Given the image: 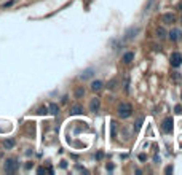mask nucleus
Segmentation results:
<instances>
[{"mask_svg":"<svg viewBox=\"0 0 182 175\" xmlns=\"http://www.w3.org/2000/svg\"><path fill=\"white\" fill-rule=\"evenodd\" d=\"M117 112H118V116L120 118H129L133 115V107L131 104H126V102H121L117 108Z\"/></svg>","mask_w":182,"mask_h":175,"instance_id":"nucleus-1","label":"nucleus"},{"mask_svg":"<svg viewBox=\"0 0 182 175\" xmlns=\"http://www.w3.org/2000/svg\"><path fill=\"white\" fill-rule=\"evenodd\" d=\"M18 167H19V162H18V159H15V158L6 159L5 164H3V170H5L6 173H13V172H16Z\"/></svg>","mask_w":182,"mask_h":175,"instance_id":"nucleus-2","label":"nucleus"},{"mask_svg":"<svg viewBox=\"0 0 182 175\" xmlns=\"http://www.w3.org/2000/svg\"><path fill=\"white\" fill-rule=\"evenodd\" d=\"M169 62H171V66L172 67H180L182 66V54L174 51L171 54V58H169Z\"/></svg>","mask_w":182,"mask_h":175,"instance_id":"nucleus-3","label":"nucleus"},{"mask_svg":"<svg viewBox=\"0 0 182 175\" xmlns=\"http://www.w3.org/2000/svg\"><path fill=\"white\" fill-rule=\"evenodd\" d=\"M172 124H174V121H172V118H171V116H168V118H165V121H163L161 129H163V131H165L166 134H171V132H172Z\"/></svg>","mask_w":182,"mask_h":175,"instance_id":"nucleus-4","label":"nucleus"},{"mask_svg":"<svg viewBox=\"0 0 182 175\" xmlns=\"http://www.w3.org/2000/svg\"><path fill=\"white\" fill-rule=\"evenodd\" d=\"M138 32H139V27H129L126 30V34H125V40H133Z\"/></svg>","mask_w":182,"mask_h":175,"instance_id":"nucleus-5","label":"nucleus"},{"mask_svg":"<svg viewBox=\"0 0 182 175\" xmlns=\"http://www.w3.org/2000/svg\"><path fill=\"white\" fill-rule=\"evenodd\" d=\"M168 35H169V40H171V42H179L180 37H182V32H180L179 29H172Z\"/></svg>","mask_w":182,"mask_h":175,"instance_id":"nucleus-6","label":"nucleus"},{"mask_svg":"<svg viewBox=\"0 0 182 175\" xmlns=\"http://www.w3.org/2000/svg\"><path fill=\"white\" fill-rule=\"evenodd\" d=\"M161 19H163V22H165V24H172V22L176 21V16L172 14V13H165Z\"/></svg>","mask_w":182,"mask_h":175,"instance_id":"nucleus-7","label":"nucleus"},{"mask_svg":"<svg viewBox=\"0 0 182 175\" xmlns=\"http://www.w3.org/2000/svg\"><path fill=\"white\" fill-rule=\"evenodd\" d=\"M121 61H123L125 64H131V62L134 61V53H133V51L125 53V54H123V58H121Z\"/></svg>","mask_w":182,"mask_h":175,"instance_id":"nucleus-8","label":"nucleus"},{"mask_svg":"<svg viewBox=\"0 0 182 175\" xmlns=\"http://www.w3.org/2000/svg\"><path fill=\"white\" fill-rule=\"evenodd\" d=\"M99 107H101V100L99 99H93L91 104H90V110H91L93 113H96L99 110Z\"/></svg>","mask_w":182,"mask_h":175,"instance_id":"nucleus-9","label":"nucleus"},{"mask_svg":"<svg viewBox=\"0 0 182 175\" xmlns=\"http://www.w3.org/2000/svg\"><path fill=\"white\" fill-rule=\"evenodd\" d=\"M2 145H3L5 150H11L13 146H15V140H13V139H5V140L2 142Z\"/></svg>","mask_w":182,"mask_h":175,"instance_id":"nucleus-10","label":"nucleus"},{"mask_svg":"<svg viewBox=\"0 0 182 175\" xmlns=\"http://www.w3.org/2000/svg\"><path fill=\"white\" fill-rule=\"evenodd\" d=\"M93 73H94V70H93V69H86L85 72H82V75H80V78H82V80H86V78H91V77H93Z\"/></svg>","mask_w":182,"mask_h":175,"instance_id":"nucleus-11","label":"nucleus"},{"mask_svg":"<svg viewBox=\"0 0 182 175\" xmlns=\"http://www.w3.org/2000/svg\"><path fill=\"white\" fill-rule=\"evenodd\" d=\"M83 113V108L80 105H74L70 107V115H82Z\"/></svg>","mask_w":182,"mask_h":175,"instance_id":"nucleus-12","label":"nucleus"},{"mask_svg":"<svg viewBox=\"0 0 182 175\" xmlns=\"http://www.w3.org/2000/svg\"><path fill=\"white\" fill-rule=\"evenodd\" d=\"M48 110H50V113H51V115H57V113H59V107H57V104H54V102L50 104Z\"/></svg>","mask_w":182,"mask_h":175,"instance_id":"nucleus-13","label":"nucleus"},{"mask_svg":"<svg viewBox=\"0 0 182 175\" xmlns=\"http://www.w3.org/2000/svg\"><path fill=\"white\" fill-rule=\"evenodd\" d=\"M91 89H93V91H99V89H102V81H99V80L93 81V83H91Z\"/></svg>","mask_w":182,"mask_h":175,"instance_id":"nucleus-14","label":"nucleus"},{"mask_svg":"<svg viewBox=\"0 0 182 175\" xmlns=\"http://www.w3.org/2000/svg\"><path fill=\"white\" fill-rule=\"evenodd\" d=\"M110 135L113 137V139L117 137V123H115V121L110 123Z\"/></svg>","mask_w":182,"mask_h":175,"instance_id":"nucleus-15","label":"nucleus"},{"mask_svg":"<svg viewBox=\"0 0 182 175\" xmlns=\"http://www.w3.org/2000/svg\"><path fill=\"white\" fill-rule=\"evenodd\" d=\"M157 37H158V38H160V40H163V38H166V30H165V29H163V27H160V29L157 30Z\"/></svg>","mask_w":182,"mask_h":175,"instance_id":"nucleus-16","label":"nucleus"},{"mask_svg":"<svg viewBox=\"0 0 182 175\" xmlns=\"http://www.w3.org/2000/svg\"><path fill=\"white\" fill-rule=\"evenodd\" d=\"M83 96H85V89H83V86L77 88V89H75V97L80 99V97H83Z\"/></svg>","mask_w":182,"mask_h":175,"instance_id":"nucleus-17","label":"nucleus"},{"mask_svg":"<svg viewBox=\"0 0 182 175\" xmlns=\"http://www.w3.org/2000/svg\"><path fill=\"white\" fill-rule=\"evenodd\" d=\"M142 123H144V118H142V116H141V118H138L136 124H134V131H139V129H141V126H142Z\"/></svg>","mask_w":182,"mask_h":175,"instance_id":"nucleus-18","label":"nucleus"},{"mask_svg":"<svg viewBox=\"0 0 182 175\" xmlns=\"http://www.w3.org/2000/svg\"><path fill=\"white\" fill-rule=\"evenodd\" d=\"M117 83H118V80H117V78L110 80V81H109V89H115V88H117Z\"/></svg>","mask_w":182,"mask_h":175,"instance_id":"nucleus-19","label":"nucleus"},{"mask_svg":"<svg viewBox=\"0 0 182 175\" xmlns=\"http://www.w3.org/2000/svg\"><path fill=\"white\" fill-rule=\"evenodd\" d=\"M125 91H126V93H129V77L126 75V77H125Z\"/></svg>","mask_w":182,"mask_h":175,"instance_id":"nucleus-20","label":"nucleus"},{"mask_svg":"<svg viewBox=\"0 0 182 175\" xmlns=\"http://www.w3.org/2000/svg\"><path fill=\"white\" fill-rule=\"evenodd\" d=\"M37 113H38V115H46V113H48V108H46V107H40V108L37 110Z\"/></svg>","mask_w":182,"mask_h":175,"instance_id":"nucleus-21","label":"nucleus"},{"mask_svg":"<svg viewBox=\"0 0 182 175\" xmlns=\"http://www.w3.org/2000/svg\"><path fill=\"white\" fill-rule=\"evenodd\" d=\"M172 170H174V169H172V165H168V167L165 169V172H166V173H171Z\"/></svg>","mask_w":182,"mask_h":175,"instance_id":"nucleus-22","label":"nucleus"},{"mask_svg":"<svg viewBox=\"0 0 182 175\" xmlns=\"http://www.w3.org/2000/svg\"><path fill=\"white\" fill-rule=\"evenodd\" d=\"M102 158H104V153L102 151H99L98 154H96V159H102Z\"/></svg>","mask_w":182,"mask_h":175,"instance_id":"nucleus-23","label":"nucleus"},{"mask_svg":"<svg viewBox=\"0 0 182 175\" xmlns=\"http://www.w3.org/2000/svg\"><path fill=\"white\" fill-rule=\"evenodd\" d=\"M139 159H141V161H146V159H147V156L144 154V153H141V154H139Z\"/></svg>","mask_w":182,"mask_h":175,"instance_id":"nucleus-24","label":"nucleus"},{"mask_svg":"<svg viewBox=\"0 0 182 175\" xmlns=\"http://www.w3.org/2000/svg\"><path fill=\"white\" fill-rule=\"evenodd\" d=\"M37 172H38V173H43V172H46V169H45V167H38Z\"/></svg>","mask_w":182,"mask_h":175,"instance_id":"nucleus-25","label":"nucleus"},{"mask_svg":"<svg viewBox=\"0 0 182 175\" xmlns=\"http://www.w3.org/2000/svg\"><path fill=\"white\" fill-rule=\"evenodd\" d=\"M32 165H34L32 162H27V164H26V169H32Z\"/></svg>","mask_w":182,"mask_h":175,"instance_id":"nucleus-26","label":"nucleus"},{"mask_svg":"<svg viewBox=\"0 0 182 175\" xmlns=\"http://www.w3.org/2000/svg\"><path fill=\"white\" fill-rule=\"evenodd\" d=\"M13 3H15V2H13V0H11V2H8V3H5V5H3V6H5V8H6V6H11V5H13Z\"/></svg>","mask_w":182,"mask_h":175,"instance_id":"nucleus-27","label":"nucleus"},{"mask_svg":"<svg viewBox=\"0 0 182 175\" xmlns=\"http://www.w3.org/2000/svg\"><path fill=\"white\" fill-rule=\"evenodd\" d=\"M176 113H177V115H179V113H182V110H180V107H179V105L176 107Z\"/></svg>","mask_w":182,"mask_h":175,"instance_id":"nucleus-28","label":"nucleus"},{"mask_svg":"<svg viewBox=\"0 0 182 175\" xmlns=\"http://www.w3.org/2000/svg\"><path fill=\"white\" fill-rule=\"evenodd\" d=\"M152 2H153V0H150V2H149V5H147V8H149V6L152 5ZM147 8H146V10H147Z\"/></svg>","mask_w":182,"mask_h":175,"instance_id":"nucleus-29","label":"nucleus"},{"mask_svg":"<svg viewBox=\"0 0 182 175\" xmlns=\"http://www.w3.org/2000/svg\"><path fill=\"white\" fill-rule=\"evenodd\" d=\"M179 8H182V2H180V3H179Z\"/></svg>","mask_w":182,"mask_h":175,"instance_id":"nucleus-30","label":"nucleus"}]
</instances>
